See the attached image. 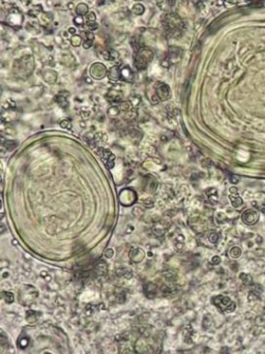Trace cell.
<instances>
[{
  "label": "cell",
  "mask_w": 265,
  "mask_h": 354,
  "mask_svg": "<svg viewBox=\"0 0 265 354\" xmlns=\"http://www.w3.org/2000/svg\"><path fill=\"white\" fill-rule=\"evenodd\" d=\"M171 64H172V63H171V61L169 60L168 58H167V59H164V60L162 61V67H166V69L170 67Z\"/></svg>",
  "instance_id": "48"
},
{
  "label": "cell",
  "mask_w": 265,
  "mask_h": 354,
  "mask_svg": "<svg viewBox=\"0 0 265 354\" xmlns=\"http://www.w3.org/2000/svg\"><path fill=\"white\" fill-rule=\"evenodd\" d=\"M107 76L108 78L111 80V81H118V80L121 79V72H120V69L116 65L114 67H110L108 69V73H107Z\"/></svg>",
  "instance_id": "13"
},
{
  "label": "cell",
  "mask_w": 265,
  "mask_h": 354,
  "mask_svg": "<svg viewBox=\"0 0 265 354\" xmlns=\"http://www.w3.org/2000/svg\"><path fill=\"white\" fill-rule=\"evenodd\" d=\"M229 199H230V202H231V204H232V206H233V207H235V208H238V207H240V206L244 204L242 199L239 197V196H238V194H237V193L236 194H230V196H229Z\"/></svg>",
  "instance_id": "20"
},
{
  "label": "cell",
  "mask_w": 265,
  "mask_h": 354,
  "mask_svg": "<svg viewBox=\"0 0 265 354\" xmlns=\"http://www.w3.org/2000/svg\"><path fill=\"white\" fill-rule=\"evenodd\" d=\"M94 271L99 275H106L107 271H108V265L104 260H99L94 265Z\"/></svg>",
  "instance_id": "16"
},
{
  "label": "cell",
  "mask_w": 265,
  "mask_h": 354,
  "mask_svg": "<svg viewBox=\"0 0 265 354\" xmlns=\"http://www.w3.org/2000/svg\"><path fill=\"white\" fill-rule=\"evenodd\" d=\"M107 140H108V136H107L106 133H104V132H99V133L95 134L94 142L96 144H104L107 142Z\"/></svg>",
  "instance_id": "22"
},
{
  "label": "cell",
  "mask_w": 265,
  "mask_h": 354,
  "mask_svg": "<svg viewBox=\"0 0 265 354\" xmlns=\"http://www.w3.org/2000/svg\"><path fill=\"white\" fill-rule=\"evenodd\" d=\"M51 21H52V15H50V14H41V15H39V22L43 25H48V24H50Z\"/></svg>",
  "instance_id": "29"
},
{
  "label": "cell",
  "mask_w": 265,
  "mask_h": 354,
  "mask_svg": "<svg viewBox=\"0 0 265 354\" xmlns=\"http://www.w3.org/2000/svg\"><path fill=\"white\" fill-rule=\"evenodd\" d=\"M28 344H29V339L28 338H21V339L19 340V346L20 347L22 348V349H24V348H26L27 347V346H28Z\"/></svg>",
  "instance_id": "41"
},
{
  "label": "cell",
  "mask_w": 265,
  "mask_h": 354,
  "mask_svg": "<svg viewBox=\"0 0 265 354\" xmlns=\"http://www.w3.org/2000/svg\"><path fill=\"white\" fill-rule=\"evenodd\" d=\"M67 97H69V93L67 92H60L58 95H56L55 97V101L58 104V106H60L61 108H67L69 106V101H67Z\"/></svg>",
  "instance_id": "17"
},
{
  "label": "cell",
  "mask_w": 265,
  "mask_h": 354,
  "mask_svg": "<svg viewBox=\"0 0 265 354\" xmlns=\"http://www.w3.org/2000/svg\"><path fill=\"white\" fill-rule=\"evenodd\" d=\"M60 127H63V129H71V122L69 119H62L60 121Z\"/></svg>",
  "instance_id": "39"
},
{
  "label": "cell",
  "mask_w": 265,
  "mask_h": 354,
  "mask_svg": "<svg viewBox=\"0 0 265 354\" xmlns=\"http://www.w3.org/2000/svg\"><path fill=\"white\" fill-rule=\"evenodd\" d=\"M144 289H145V292H146V294L148 295L149 297L154 296L155 294H156V292H157V287L154 285V284H152V283L147 284V285L145 286Z\"/></svg>",
  "instance_id": "23"
},
{
  "label": "cell",
  "mask_w": 265,
  "mask_h": 354,
  "mask_svg": "<svg viewBox=\"0 0 265 354\" xmlns=\"http://www.w3.org/2000/svg\"><path fill=\"white\" fill-rule=\"evenodd\" d=\"M67 31H69V33H71V34H74V35H75L76 32H77V30H76V28H74V27H69V30H67Z\"/></svg>",
  "instance_id": "52"
},
{
  "label": "cell",
  "mask_w": 265,
  "mask_h": 354,
  "mask_svg": "<svg viewBox=\"0 0 265 354\" xmlns=\"http://www.w3.org/2000/svg\"><path fill=\"white\" fill-rule=\"evenodd\" d=\"M97 153H99V155L101 157V159H103L106 167L108 168V169H112V168L114 167L116 157H115V155L113 154L109 149H106V148L101 147V148L99 149V151H97Z\"/></svg>",
  "instance_id": "6"
},
{
  "label": "cell",
  "mask_w": 265,
  "mask_h": 354,
  "mask_svg": "<svg viewBox=\"0 0 265 354\" xmlns=\"http://www.w3.org/2000/svg\"><path fill=\"white\" fill-rule=\"evenodd\" d=\"M57 73L53 69H45L43 72V78L47 83H55L57 80Z\"/></svg>",
  "instance_id": "14"
},
{
  "label": "cell",
  "mask_w": 265,
  "mask_h": 354,
  "mask_svg": "<svg viewBox=\"0 0 265 354\" xmlns=\"http://www.w3.org/2000/svg\"><path fill=\"white\" fill-rule=\"evenodd\" d=\"M144 11H145L144 5H142L141 3H136V4L133 6V9H131L133 14H134V15H136V16L142 15V14L144 13Z\"/></svg>",
  "instance_id": "26"
},
{
  "label": "cell",
  "mask_w": 265,
  "mask_h": 354,
  "mask_svg": "<svg viewBox=\"0 0 265 354\" xmlns=\"http://www.w3.org/2000/svg\"><path fill=\"white\" fill-rule=\"evenodd\" d=\"M74 23L77 24V25H82L83 24V18L81 16H77V17L74 19Z\"/></svg>",
  "instance_id": "45"
},
{
  "label": "cell",
  "mask_w": 265,
  "mask_h": 354,
  "mask_svg": "<svg viewBox=\"0 0 265 354\" xmlns=\"http://www.w3.org/2000/svg\"><path fill=\"white\" fill-rule=\"evenodd\" d=\"M229 256H230L231 258H234V259L239 258L240 256H241V250H240L238 247H233L232 249H230V251H229Z\"/></svg>",
  "instance_id": "27"
},
{
  "label": "cell",
  "mask_w": 265,
  "mask_h": 354,
  "mask_svg": "<svg viewBox=\"0 0 265 354\" xmlns=\"http://www.w3.org/2000/svg\"><path fill=\"white\" fill-rule=\"evenodd\" d=\"M153 59V52L148 48H140L136 51L134 64L138 69H145Z\"/></svg>",
  "instance_id": "2"
},
{
  "label": "cell",
  "mask_w": 265,
  "mask_h": 354,
  "mask_svg": "<svg viewBox=\"0 0 265 354\" xmlns=\"http://www.w3.org/2000/svg\"><path fill=\"white\" fill-rule=\"evenodd\" d=\"M160 102H161L160 97H157L156 94H153L152 97H151V103H152L153 105H156V104H159Z\"/></svg>",
  "instance_id": "47"
},
{
  "label": "cell",
  "mask_w": 265,
  "mask_h": 354,
  "mask_svg": "<svg viewBox=\"0 0 265 354\" xmlns=\"http://www.w3.org/2000/svg\"><path fill=\"white\" fill-rule=\"evenodd\" d=\"M212 303L219 309L223 310L225 312H233L235 310V303H233L228 296L219 295V296H216L212 298Z\"/></svg>",
  "instance_id": "3"
},
{
  "label": "cell",
  "mask_w": 265,
  "mask_h": 354,
  "mask_svg": "<svg viewBox=\"0 0 265 354\" xmlns=\"http://www.w3.org/2000/svg\"><path fill=\"white\" fill-rule=\"evenodd\" d=\"M143 204H144V205L146 206L147 208H149V207H150V208H151V207H152V206H153V202H152V200H151V199H149V198H148V199H146V200H145V201L143 202Z\"/></svg>",
  "instance_id": "49"
},
{
  "label": "cell",
  "mask_w": 265,
  "mask_h": 354,
  "mask_svg": "<svg viewBox=\"0 0 265 354\" xmlns=\"http://www.w3.org/2000/svg\"><path fill=\"white\" fill-rule=\"evenodd\" d=\"M3 146H4L5 148H6L9 151H11V150H13V149L15 148L16 146H17V142L13 141V140H9V141H6V142H4V143H3Z\"/></svg>",
  "instance_id": "36"
},
{
  "label": "cell",
  "mask_w": 265,
  "mask_h": 354,
  "mask_svg": "<svg viewBox=\"0 0 265 354\" xmlns=\"http://www.w3.org/2000/svg\"><path fill=\"white\" fill-rule=\"evenodd\" d=\"M205 196H206L207 200L211 203H216L219 201V193L218 190L214 189V187H209L205 191Z\"/></svg>",
  "instance_id": "15"
},
{
  "label": "cell",
  "mask_w": 265,
  "mask_h": 354,
  "mask_svg": "<svg viewBox=\"0 0 265 354\" xmlns=\"http://www.w3.org/2000/svg\"><path fill=\"white\" fill-rule=\"evenodd\" d=\"M2 295V298L6 301L7 303H11L14 300H15V296H14V294L11 292H6V291H3L1 293Z\"/></svg>",
  "instance_id": "30"
},
{
  "label": "cell",
  "mask_w": 265,
  "mask_h": 354,
  "mask_svg": "<svg viewBox=\"0 0 265 354\" xmlns=\"http://www.w3.org/2000/svg\"><path fill=\"white\" fill-rule=\"evenodd\" d=\"M129 259H131L133 262H135V263H140V262L143 261V259H144L145 253L142 249H140V247H133V249H131V251H129Z\"/></svg>",
  "instance_id": "9"
},
{
  "label": "cell",
  "mask_w": 265,
  "mask_h": 354,
  "mask_svg": "<svg viewBox=\"0 0 265 354\" xmlns=\"http://www.w3.org/2000/svg\"><path fill=\"white\" fill-rule=\"evenodd\" d=\"M181 56H182V51L177 47H171L169 50V57L168 59L171 61V63H177L180 61Z\"/></svg>",
  "instance_id": "10"
},
{
  "label": "cell",
  "mask_w": 265,
  "mask_h": 354,
  "mask_svg": "<svg viewBox=\"0 0 265 354\" xmlns=\"http://www.w3.org/2000/svg\"><path fill=\"white\" fill-rule=\"evenodd\" d=\"M119 113H120V109L118 106H112L107 111V114L110 118H116L119 115Z\"/></svg>",
  "instance_id": "24"
},
{
  "label": "cell",
  "mask_w": 265,
  "mask_h": 354,
  "mask_svg": "<svg viewBox=\"0 0 265 354\" xmlns=\"http://www.w3.org/2000/svg\"><path fill=\"white\" fill-rule=\"evenodd\" d=\"M71 44L73 47H79V46H81V44H82V39H81L80 35H77V34L73 35L71 39Z\"/></svg>",
  "instance_id": "33"
},
{
  "label": "cell",
  "mask_w": 265,
  "mask_h": 354,
  "mask_svg": "<svg viewBox=\"0 0 265 354\" xmlns=\"http://www.w3.org/2000/svg\"><path fill=\"white\" fill-rule=\"evenodd\" d=\"M241 219L242 222L246 225H255L259 220V213L256 210L249 209V210H246L242 213Z\"/></svg>",
  "instance_id": "8"
},
{
  "label": "cell",
  "mask_w": 265,
  "mask_h": 354,
  "mask_svg": "<svg viewBox=\"0 0 265 354\" xmlns=\"http://www.w3.org/2000/svg\"><path fill=\"white\" fill-rule=\"evenodd\" d=\"M76 13L78 16H86L88 14V5L86 3H80L76 7Z\"/></svg>",
  "instance_id": "21"
},
{
  "label": "cell",
  "mask_w": 265,
  "mask_h": 354,
  "mask_svg": "<svg viewBox=\"0 0 265 354\" xmlns=\"http://www.w3.org/2000/svg\"><path fill=\"white\" fill-rule=\"evenodd\" d=\"M34 69V60L32 56L26 55L17 59L14 63V75L20 79H27Z\"/></svg>",
  "instance_id": "1"
},
{
  "label": "cell",
  "mask_w": 265,
  "mask_h": 354,
  "mask_svg": "<svg viewBox=\"0 0 265 354\" xmlns=\"http://www.w3.org/2000/svg\"><path fill=\"white\" fill-rule=\"evenodd\" d=\"M85 35H86V39H90V41H93V39H94V34H93L91 31H86V32H85Z\"/></svg>",
  "instance_id": "50"
},
{
  "label": "cell",
  "mask_w": 265,
  "mask_h": 354,
  "mask_svg": "<svg viewBox=\"0 0 265 354\" xmlns=\"http://www.w3.org/2000/svg\"><path fill=\"white\" fill-rule=\"evenodd\" d=\"M239 279L241 280L244 284H251V283H252V277H251V275H246V273H241V275H239Z\"/></svg>",
  "instance_id": "40"
},
{
  "label": "cell",
  "mask_w": 265,
  "mask_h": 354,
  "mask_svg": "<svg viewBox=\"0 0 265 354\" xmlns=\"http://www.w3.org/2000/svg\"><path fill=\"white\" fill-rule=\"evenodd\" d=\"M116 300H117V303H124V300H125V295H124V293H123V292H121V293L117 294Z\"/></svg>",
  "instance_id": "43"
},
{
  "label": "cell",
  "mask_w": 265,
  "mask_h": 354,
  "mask_svg": "<svg viewBox=\"0 0 265 354\" xmlns=\"http://www.w3.org/2000/svg\"><path fill=\"white\" fill-rule=\"evenodd\" d=\"M115 275H116L117 277H124V279H126V280H129V279H131V277H133L134 273H133V271H131L129 268H125V267L123 268V267H121V268H117L116 269V271H115Z\"/></svg>",
  "instance_id": "19"
},
{
  "label": "cell",
  "mask_w": 265,
  "mask_h": 354,
  "mask_svg": "<svg viewBox=\"0 0 265 354\" xmlns=\"http://www.w3.org/2000/svg\"><path fill=\"white\" fill-rule=\"evenodd\" d=\"M106 97L112 104L120 103L122 101V92L120 90H117V89H110L108 91V93H107V97Z\"/></svg>",
  "instance_id": "11"
},
{
  "label": "cell",
  "mask_w": 265,
  "mask_h": 354,
  "mask_svg": "<svg viewBox=\"0 0 265 354\" xmlns=\"http://www.w3.org/2000/svg\"><path fill=\"white\" fill-rule=\"evenodd\" d=\"M135 1H142V0H135Z\"/></svg>",
  "instance_id": "53"
},
{
  "label": "cell",
  "mask_w": 265,
  "mask_h": 354,
  "mask_svg": "<svg viewBox=\"0 0 265 354\" xmlns=\"http://www.w3.org/2000/svg\"><path fill=\"white\" fill-rule=\"evenodd\" d=\"M88 27H89V29H90V30L92 31V30H95V29H96V28L99 27V26H97L96 23H93V24H91V25H89Z\"/></svg>",
  "instance_id": "51"
},
{
  "label": "cell",
  "mask_w": 265,
  "mask_h": 354,
  "mask_svg": "<svg viewBox=\"0 0 265 354\" xmlns=\"http://www.w3.org/2000/svg\"><path fill=\"white\" fill-rule=\"evenodd\" d=\"M211 263L214 264V265H218V264L221 263V258L219 256H214L211 258Z\"/></svg>",
  "instance_id": "46"
},
{
  "label": "cell",
  "mask_w": 265,
  "mask_h": 354,
  "mask_svg": "<svg viewBox=\"0 0 265 354\" xmlns=\"http://www.w3.org/2000/svg\"><path fill=\"white\" fill-rule=\"evenodd\" d=\"M264 212H265V206H264Z\"/></svg>",
  "instance_id": "54"
},
{
  "label": "cell",
  "mask_w": 265,
  "mask_h": 354,
  "mask_svg": "<svg viewBox=\"0 0 265 354\" xmlns=\"http://www.w3.org/2000/svg\"><path fill=\"white\" fill-rule=\"evenodd\" d=\"M39 317V313H36L34 311H28L27 312V315H26V319L29 323H33V322L36 321V319Z\"/></svg>",
  "instance_id": "25"
},
{
  "label": "cell",
  "mask_w": 265,
  "mask_h": 354,
  "mask_svg": "<svg viewBox=\"0 0 265 354\" xmlns=\"http://www.w3.org/2000/svg\"><path fill=\"white\" fill-rule=\"evenodd\" d=\"M137 116H138V113H137L136 109H133V108H131L129 112L125 113V118H126V120H135L137 118Z\"/></svg>",
  "instance_id": "32"
},
{
  "label": "cell",
  "mask_w": 265,
  "mask_h": 354,
  "mask_svg": "<svg viewBox=\"0 0 265 354\" xmlns=\"http://www.w3.org/2000/svg\"><path fill=\"white\" fill-rule=\"evenodd\" d=\"M93 44V41H90V39H86V41L83 43V48L84 49H89V48L92 46Z\"/></svg>",
  "instance_id": "44"
},
{
  "label": "cell",
  "mask_w": 265,
  "mask_h": 354,
  "mask_svg": "<svg viewBox=\"0 0 265 354\" xmlns=\"http://www.w3.org/2000/svg\"><path fill=\"white\" fill-rule=\"evenodd\" d=\"M107 73H108V71H107L106 67L101 62L93 63L89 69V74L95 80H101L105 78L107 76Z\"/></svg>",
  "instance_id": "5"
},
{
  "label": "cell",
  "mask_w": 265,
  "mask_h": 354,
  "mask_svg": "<svg viewBox=\"0 0 265 354\" xmlns=\"http://www.w3.org/2000/svg\"><path fill=\"white\" fill-rule=\"evenodd\" d=\"M118 107H119V109H120V111L125 112V113L129 112V110L131 109V103H129V101H121L120 103H119Z\"/></svg>",
  "instance_id": "28"
},
{
  "label": "cell",
  "mask_w": 265,
  "mask_h": 354,
  "mask_svg": "<svg viewBox=\"0 0 265 354\" xmlns=\"http://www.w3.org/2000/svg\"><path fill=\"white\" fill-rule=\"evenodd\" d=\"M3 108H4L5 110H15L16 103L13 101V99H7L4 104H3Z\"/></svg>",
  "instance_id": "37"
},
{
  "label": "cell",
  "mask_w": 265,
  "mask_h": 354,
  "mask_svg": "<svg viewBox=\"0 0 265 354\" xmlns=\"http://www.w3.org/2000/svg\"><path fill=\"white\" fill-rule=\"evenodd\" d=\"M119 201L122 205L131 206L137 201V195L133 190L124 189L119 194Z\"/></svg>",
  "instance_id": "4"
},
{
  "label": "cell",
  "mask_w": 265,
  "mask_h": 354,
  "mask_svg": "<svg viewBox=\"0 0 265 354\" xmlns=\"http://www.w3.org/2000/svg\"><path fill=\"white\" fill-rule=\"evenodd\" d=\"M155 94L160 97L161 101H167L171 97V89L167 84L159 83L155 88Z\"/></svg>",
  "instance_id": "7"
},
{
  "label": "cell",
  "mask_w": 265,
  "mask_h": 354,
  "mask_svg": "<svg viewBox=\"0 0 265 354\" xmlns=\"http://www.w3.org/2000/svg\"><path fill=\"white\" fill-rule=\"evenodd\" d=\"M129 103H131V107L137 108L141 103L140 97H138V95H133V97H131V99H129Z\"/></svg>",
  "instance_id": "35"
},
{
  "label": "cell",
  "mask_w": 265,
  "mask_h": 354,
  "mask_svg": "<svg viewBox=\"0 0 265 354\" xmlns=\"http://www.w3.org/2000/svg\"><path fill=\"white\" fill-rule=\"evenodd\" d=\"M95 20H96V17H95V14L93 11H90L86 15L85 17V22H86L87 26L91 25V24L95 23Z\"/></svg>",
  "instance_id": "31"
},
{
  "label": "cell",
  "mask_w": 265,
  "mask_h": 354,
  "mask_svg": "<svg viewBox=\"0 0 265 354\" xmlns=\"http://www.w3.org/2000/svg\"><path fill=\"white\" fill-rule=\"evenodd\" d=\"M101 55H103V58L105 60H115V59H117V58L119 57L118 52L115 51V50H113V49L104 50Z\"/></svg>",
  "instance_id": "18"
},
{
  "label": "cell",
  "mask_w": 265,
  "mask_h": 354,
  "mask_svg": "<svg viewBox=\"0 0 265 354\" xmlns=\"http://www.w3.org/2000/svg\"><path fill=\"white\" fill-rule=\"evenodd\" d=\"M166 229H167V227H165V226L156 225V226H154V228H153V232H154L155 235L162 236V235H164V233L166 232Z\"/></svg>",
  "instance_id": "34"
},
{
  "label": "cell",
  "mask_w": 265,
  "mask_h": 354,
  "mask_svg": "<svg viewBox=\"0 0 265 354\" xmlns=\"http://www.w3.org/2000/svg\"><path fill=\"white\" fill-rule=\"evenodd\" d=\"M104 256H105V258H107V259H111V258H112L113 256H114V251H113L112 249L106 250V251H105V254H104Z\"/></svg>",
  "instance_id": "42"
},
{
  "label": "cell",
  "mask_w": 265,
  "mask_h": 354,
  "mask_svg": "<svg viewBox=\"0 0 265 354\" xmlns=\"http://www.w3.org/2000/svg\"><path fill=\"white\" fill-rule=\"evenodd\" d=\"M121 72V80L125 82H133L134 80V73L131 69V67H129L127 65H124L120 69Z\"/></svg>",
  "instance_id": "12"
},
{
  "label": "cell",
  "mask_w": 265,
  "mask_h": 354,
  "mask_svg": "<svg viewBox=\"0 0 265 354\" xmlns=\"http://www.w3.org/2000/svg\"><path fill=\"white\" fill-rule=\"evenodd\" d=\"M208 240L210 241L211 243H216L219 240V234L214 231H211L208 235Z\"/></svg>",
  "instance_id": "38"
}]
</instances>
